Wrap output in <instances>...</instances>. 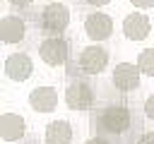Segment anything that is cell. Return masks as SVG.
<instances>
[{
	"mask_svg": "<svg viewBox=\"0 0 154 144\" xmlns=\"http://www.w3.org/2000/svg\"><path fill=\"white\" fill-rule=\"evenodd\" d=\"M132 125V115L125 106L120 103H111V106H103L96 115H94V127L99 134H125Z\"/></svg>",
	"mask_w": 154,
	"mask_h": 144,
	"instance_id": "cell-1",
	"label": "cell"
},
{
	"mask_svg": "<svg viewBox=\"0 0 154 144\" xmlns=\"http://www.w3.org/2000/svg\"><path fill=\"white\" fill-rule=\"evenodd\" d=\"M36 24L41 31H46L51 36H60L70 26V7L63 2H48L36 14Z\"/></svg>",
	"mask_w": 154,
	"mask_h": 144,
	"instance_id": "cell-2",
	"label": "cell"
},
{
	"mask_svg": "<svg viewBox=\"0 0 154 144\" xmlns=\"http://www.w3.org/2000/svg\"><path fill=\"white\" fill-rule=\"evenodd\" d=\"M38 58L51 67L65 65L70 60V41L65 36H46L38 43Z\"/></svg>",
	"mask_w": 154,
	"mask_h": 144,
	"instance_id": "cell-3",
	"label": "cell"
},
{
	"mask_svg": "<svg viewBox=\"0 0 154 144\" xmlns=\"http://www.w3.org/2000/svg\"><path fill=\"white\" fill-rule=\"evenodd\" d=\"M108 50L101 46V43H91V46H84L79 50V58H77V65L84 74H101L106 67H108Z\"/></svg>",
	"mask_w": 154,
	"mask_h": 144,
	"instance_id": "cell-4",
	"label": "cell"
},
{
	"mask_svg": "<svg viewBox=\"0 0 154 144\" xmlns=\"http://www.w3.org/2000/svg\"><path fill=\"white\" fill-rule=\"evenodd\" d=\"M65 106L70 110H89L94 106V89L91 84L77 79L70 82V86L65 89Z\"/></svg>",
	"mask_w": 154,
	"mask_h": 144,
	"instance_id": "cell-5",
	"label": "cell"
},
{
	"mask_svg": "<svg viewBox=\"0 0 154 144\" xmlns=\"http://www.w3.org/2000/svg\"><path fill=\"white\" fill-rule=\"evenodd\" d=\"M84 34L94 43H101V41L111 38V34H113V19H111V14H106L101 10L89 12L87 19H84Z\"/></svg>",
	"mask_w": 154,
	"mask_h": 144,
	"instance_id": "cell-6",
	"label": "cell"
},
{
	"mask_svg": "<svg viewBox=\"0 0 154 144\" xmlns=\"http://www.w3.org/2000/svg\"><path fill=\"white\" fill-rule=\"evenodd\" d=\"M140 74L142 72H140L137 62H118L113 67V72H111V82H113V86L118 91L130 94V91H135L140 86Z\"/></svg>",
	"mask_w": 154,
	"mask_h": 144,
	"instance_id": "cell-7",
	"label": "cell"
},
{
	"mask_svg": "<svg viewBox=\"0 0 154 144\" xmlns=\"http://www.w3.org/2000/svg\"><path fill=\"white\" fill-rule=\"evenodd\" d=\"M2 72H5V77L12 79V82H26V79L34 74V60H31L26 53H12V55L5 58Z\"/></svg>",
	"mask_w": 154,
	"mask_h": 144,
	"instance_id": "cell-8",
	"label": "cell"
},
{
	"mask_svg": "<svg viewBox=\"0 0 154 144\" xmlns=\"http://www.w3.org/2000/svg\"><path fill=\"white\" fill-rule=\"evenodd\" d=\"M152 31V22L147 14H142L140 10L137 12H130L125 19H123V34L128 41H144Z\"/></svg>",
	"mask_w": 154,
	"mask_h": 144,
	"instance_id": "cell-9",
	"label": "cell"
},
{
	"mask_svg": "<svg viewBox=\"0 0 154 144\" xmlns=\"http://www.w3.org/2000/svg\"><path fill=\"white\" fill-rule=\"evenodd\" d=\"M26 36V22L17 14H2L0 19V41L2 43H19Z\"/></svg>",
	"mask_w": 154,
	"mask_h": 144,
	"instance_id": "cell-10",
	"label": "cell"
},
{
	"mask_svg": "<svg viewBox=\"0 0 154 144\" xmlns=\"http://www.w3.org/2000/svg\"><path fill=\"white\" fill-rule=\"evenodd\" d=\"M26 134V120L17 113H2L0 115V139L2 142H19Z\"/></svg>",
	"mask_w": 154,
	"mask_h": 144,
	"instance_id": "cell-11",
	"label": "cell"
},
{
	"mask_svg": "<svg viewBox=\"0 0 154 144\" xmlns=\"http://www.w3.org/2000/svg\"><path fill=\"white\" fill-rule=\"evenodd\" d=\"M29 106L36 113H53L58 106V91L53 86H36L29 91Z\"/></svg>",
	"mask_w": 154,
	"mask_h": 144,
	"instance_id": "cell-12",
	"label": "cell"
},
{
	"mask_svg": "<svg viewBox=\"0 0 154 144\" xmlns=\"http://www.w3.org/2000/svg\"><path fill=\"white\" fill-rule=\"evenodd\" d=\"M72 125L67 120H51L43 130V139L46 144H72Z\"/></svg>",
	"mask_w": 154,
	"mask_h": 144,
	"instance_id": "cell-13",
	"label": "cell"
},
{
	"mask_svg": "<svg viewBox=\"0 0 154 144\" xmlns=\"http://www.w3.org/2000/svg\"><path fill=\"white\" fill-rule=\"evenodd\" d=\"M137 67L142 74L154 77V48H144L137 53Z\"/></svg>",
	"mask_w": 154,
	"mask_h": 144,
	"instance_id": "cell-14",
	"label": "cell"
},
{
	"mask_svg": "<svg viewBox=\"0 0 154 144\" xmlns=\"http://www.w3.org/2000/svg\"><path fill=\"white\" fill-rule=\"evenodd\" d=\"M144 115H147V120L154 122V94H149L144 98Z\"/></svg>",
	"mask_w": 154,
	"mask_h": 144,
	"instance_id": "cell-15",
	"label": "cell"
},
{
	"mask_svg": "<svg viewBox=\"0 0 154 144\" xmlns=\"http://www.w3.org/2000/svg\"><path fill=\"white\" fill-rule=\"evenodd\" d=\"M137 10H149V7H154V0H130Z\"/></svg>",
	"mask_w": 154,
	"mask_h": 144,
	"instance_id": "cell-16",
	"label": "cell"
},
{
	"mask_svg": "<svg viewBox=\"0 0 154 144\" xmlns=\"http://www.w3.org/2000/svg\"><path fill=\"white\" fill-rule=\"evenodd\" d=\"M137 144H154V132H144L137 137Z\"/></svg>",
	"mask_w": 154,
	"mask_h": 144,
	"instance_id": "cell-17",
	"label": "cell"
},
{
	"mask_svg": "<svg viewBox=\"0 0 154 144\" xmlns=\"http://www.w3.org/2000/svg\"><path fill=\"white\" fill-rule=\"evenodd\" d=\"M84 144H111V142H108V139H106L103 134H96V137H91V139H87Z\"/></svg>",
	"mask_w": 154,
	"mask_h": 144,
	"instance_id": "cell-18",
	"label": "cell"
},
{
	"mask_svg": "<svg viewBox=\"0 0 154 144\" xmlns=\"http://www.w3.org/2000/svg\"><path fill=\"white\" fill-rule=\"evenodd\" d=\"M7 2H10L12 7H19V10H22V7H29L34 0H7Z\"/></svg>",
	"mask_w": 154,
	"mask_h": 144,
	"instance_id": "cell-19",
	"label": "cell"
},
{
	"mask_svg": "<svg viewBox=\"0 0 154 144\" xmlns=\"http://www.w3.org/2000/svg\"><path fill=\"white\" fill-rule=\"evenodd\" d=\"M87 5H91V7H103V5H108L111 0H84Z\"/></svg>",
	"mask_w": 154,
	"mask_h": 144,
	"instance_id": "cell-20",
	"label": "cell"
},
{
	"mask_svg": "<svg viewBox=\"0 0 154 144\" xmlns=\"http://www.w3.org/2000/svg\"><path fill=\"white\" fill-rule=\"evenodd\" d=\"M51 2H63V0H51Z\"/></svg>",
	"mask_w": 154,
	"mask_h": 144,
	"instance_id": "cell-21",
	"label": "cell"
}]
</instances>
